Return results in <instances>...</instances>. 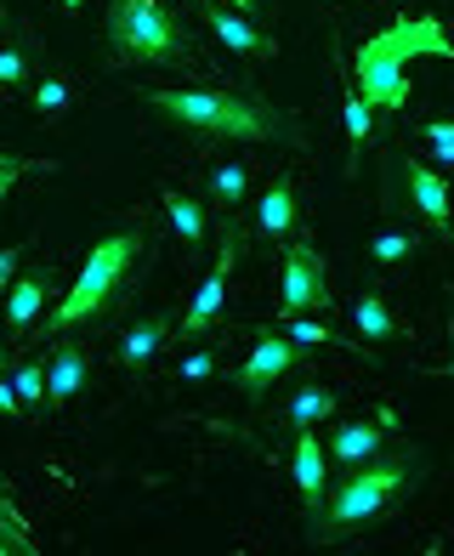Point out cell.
<instances>
[{"label":"cell","mask_w":454,"mask_h":556,"mask_svg":"<svg viewBox=\"0 0 454 556\" xmlns=\"http://www.w3.org/2000/svg\"><path fill=\"white\" fill-rule=\"evenodd\" d=\"M0 522H12V528H23V522L12 517V500H7V494H0Z\"/></svg>","instance_id":"34"},{"label":"cell","mask_w":454,"mask_h":556,"mask_svg":"<svg viewBox=\"0 0 454 556\" xmlns=\"http://www.w3.org/2000/svg\"><path fill=\"white\" fill-rule=\"evenodd\" d=\"M392 199H403L409 211H420L443 239H454V188L449 176H438L420 160H392Z\"/></svg>","instance_id":"7"},{"label":"cell","mask_w":454,"mask_h":556,"mask_svg":"<svg viewBox=\"0 0 454 556\" xmlns=\"http://www.w3.org/2000/svg\"><path fill=\"white\" fill-rule=\"evenodd\" d=\"M29 403H23V392H17V381H0V415H23Z\"/></svg>","instance_id":"30"},{"label":"cell","mask_w":454,"mask_h":556,"mask_svg":"<svg viewBox=\"0 0 454 556\" xmlns=\"http://www.w3.org/2000/svg\"><path fill=\"white\" fill-rule=\"evenodd\" d=\"M137 256H142V227H119V233L97 239L86 267H80V278H74V290L63 295V307L46 318V330L68 336V330H80V324L103 318L114 307V295L125 290V278L137 273Z\"/></svg>","instance_id":"4"},{"label":"cell","mask_w":454,"mask_h":556,"mask_svg":"<svg viewBox=\"0 0 454 556\" xmlns=\"http://www.w3.org/2000/svg\"><path fill=\"white\" fill-rule=\"evenodd\" d=\"M205 23H211V35L227 46V52H239V58H273V52H279V40L262 35L244 12L222 7V0H211V7H205Z\"/></svg>","instance_id":"11"},{"label":"cell","mask_w":454,"mask_h":556,"mask_svg":"<svg viewBox=\"0 0 454 556\" xmlns=\"http://www.w3.org/2000/svg\"><path fill=\"white\" fill-rule=\"evenodd\" d=\"M415 58H454V40L438 17H398L392 29L358 46V91L369 109H403L409 103V63Z\"/></svg>","instance_id":"3"},{"label":"cell","mask_w":454,"mask_h":556,"mask_svg":"<svg viewBox=\"0 0 454 556\" xmlns=\"http://www.w3.org/2000/svg\"><path fill=\"white\" fill-rule=\"evenodd\" d=\"M63 109H68V80H63V74L35 80V114H63Z\"/></svg>","instance_id":"24"},{"label":"cell","mask_w":454,"mask_h":556,"mask_svg":"<svg viewBox=\"0 0 454 556\" xmlns=\"http://www.w3.org/2000/svg\"><path fill=\"white\" fill-rule=\"evenodd\" d=\"M341 114H346V170H358V160H364V142L375 137V119H369V97L352 86L346 97H341Z\"/></svg>","instance_id":"16"},{"label":"cell","mask_w":454,"mask_h":556,"mask_svg":"<svg viewBox=\"0 0 454 556\" xmlns=\"http://www.w3.org/2000/svg\"><path fill=\"white\" fill-rule=\"evenodd\" d=\"M244 188H250V170L244 165H216L211 170V199H216L222 211H234L239 199H244Z\"/></svg>","instance_id":"21"},{"label":"cell","mask_w":454,"mask_h":556,"mask_svg":"<svg viewBox=\"0 0 454 556\" xmlns=\"http://www.w3.org/2000/svg\"><path fill=\"white\" fill-rule=\"evenodd\" d=\"M369 256L381 262V267L409 262V256H415V233H375V239H369Z\"/></svg>","instance_id":"23"},{"label":"cell","mask_w":454,"mask_h":556,"mask_svg":"<svg viewBox=\"0 0 454 556\" xmlns=\"http://www.w3.org/2000/svg\"><path fill=\"white\" fill-rule=\"evenodd\" d=\"M0 23H7V0H0Z\"/></svg>","instance_id":"37"},{"label":"cell","mask_w":454,"mask_h":556,"mask_svg":"<svg viewBox=\"0 0 454 556\" xmlns=\"http://www.w3.org/2000/svg\"><path fill=\"white\" fill-rule=\"evenodd\" d=\"M420 142L438 154V165H454V119H426L420 125Z\"/></svg>","instance_id":"25"},{"label":"cell","mask_w":454,"mask_h":556,"mask_svg":"<svg viewBox=\"0 0 454 556\" xmlns=\"http://www.w3.org/2000/svg\"><path fill=\"white\" fill-rule=\"evenodd\" d=\"M91 381V364H86V352L74 346V341H58L52 346V358H46V409H58V403H74L86 392Z\"/></svg>","instance_id":"12"},{"label":"cell","mask_w":454,"mask_h":556,"mask_svg":"<svg viewBox=\"0 0 454 556\" xmlns=\"http://www.w3.org/2000/svg\"><path fill=\"white\" fill-rule=\"evenodd\" d=\"M17 170H29V160H17V165H0V205H7V193L17 182Z\"/></svg>","instance_id":"32"},{"label":"cell","mask_w":454,"mask_h":556,"mask_svg":"<svg viewBox=\"0 0 454 556\" xmlns=\"http://www.w3.org/2000/svg\"><path fill=\"white\" fill-rule=\"evenodd\" d=\"M239 250H244V233H239V222H227V233H222V250H216V262H211V273H205V285H199V295L188 301V313H182V330L188 341L193 336H205L211 324L222 318V307H227V285H234V267H239Z\"/></svg>","instance_id":"8"},{"label":"cell","mask_w":454,"mask_h":556,"mask_svg":"<svg viewBox=\"0 0 454 556\" xmlns=\"http://www.w3.org/2000/svg\"><path fill=\"white\" fill-rule=\"evenodd\" d=\"M330 415H336V392H330V387H301V392L290 397V409H285V420L295 426V432H301V426L330 420Z\"/></svg>","instance_id":"19"},{"label":"cell","mask_w":454,"mask_h":556,"mask_svg":"<svg viewBox=\"0 0 454 556\" xmlns=\"http://www.w3.org/2000/svg\"><path fill=\"white\" fill-rule=\"evenodd\" d=\"M211 369H216V352L199 346V352H188V358H182V381H205Z\"/></svg>","instance_id":"29"},{"label":"cell","mask_w":454,"mask_h":556,"mask_svg":"<svg viewBox=\"0 0 454 556\" xmlns=\"http://www.w3.org/2000/svg\"><path fill=\"white\" fill-rule=\"evenodd\" d=\"M109 52L119 63H176L188 52L182 17L165 0H109Z\"/></svg>","instance_id":"5"},{"label":"cell","mask_w":454,"mask_h":556,"mask_svg":"<svg viewBox=\"0 0 454 556\" xmlns=\"http://www.w3.org/2000/svg\"><path fill=\"white\" fill-rule=\"evenodd\" d=\"M295 352H301V346H295L290 336L262 330L256 346H250V358L239 364V392H244V397H267L273 381H285V375L295 369Z\"/></svg>","instance_id":"9"},{"label":"cell","mask_w":454,"mask_h":556,"mask_svg":"<svg viewBox=\"0 0 454 556\" xmlns=\"http://www.w3.org/2000/svg\"><path fill=\"white\" fill-rule=\"evenodd\" d=\"M290 471H295V489H301V505H307V517H318V511H324V500H330V443H318L313 426H301V432H295Z\"/></svg>","instance_id":"10"},{"label":"cell","mask_w":454,"mask_h":556,"mask_svg":"<svg viewBox=\"0 0 454 556\" xmlns=\"http://www.w3.org/2000/svg\"><path fill=\"white\" fill-rule=\"evenodd\" d=\"M449 375H454V324H449Z\"/></svg>","instance_id":"36"},{"label":"cell","mask_w":454,"mask_h":556,"mask_svg":"<svg viewBox=\"0 0 454 556\" xmlns=\"http://www.w3.org/2000/svg\"><path fill=\"white\" fill-rule=\"evenodd\" d=\"M256 227H262V239H285L295 227V188L290 182H273L256 199Z\"/></svg>","instance_id":"14"},{"label":"cell","mask_w":454,"mask_h":556,"mask_svg":"<svg viewBox=\"0 0 454 556\" xmlns=\"http://www.w3.org/2000/svg\"><path fill=\"white\" fill-rule=\"evenodd\" d=\"M12 381H17V392H23V403H29V409H46V369H40V364H17Z\"/></svg>","instance_id":"26"},{"label":"cell","mask_w":454,"mask_h":556,"mask_svg":"<svg viewBox=\"0 0 454 556\" xmlns=\"http://www.w3.org/2000/svg\"><path fill=\"white\" fill-rule=\"evenodd\" d=\"M46 290H52V285H46V273H23L17 285L7 290V324H12V330H29V324L40 318Z\"/></svg>","instance_id":"15"},{"label":"cell","mask_w":454,"mask_h":556,"mask_svg":"<svg viewBox=\"0 0 454 556\" xmlns=\"http://www.w3.org/2000/svg\"><path fill=\"white\" fill-rule=\"evenodd\" d=\"M23 80H29V58L7 46V52H0V86H23Z\"/></svg>","instance_id":"27"},{"label":"cell","mask_w":454,"mask_h":556,"mask_svg":"<svg viewBox=\"0 0 454 556\" xmlns=\"http://www.w3.org/2000/svg\"><path fill=\"white\" fill-rule=\"evenodd\" d=\"M17 262H23V250H17V244H7V250H0V290L12 285V273H17Z\"/></svg>","instance_id":"31"},{"label":"cell","mask_w":454,"mask_h":556,"mask_svg":"<svg viewBox=\"0 0 454 556\" xmlns=\"http://www.w3.org/2000/svg\"><path fill=\"white\" fill-rule=\"evenodd\" d=\"M148 109L188 125L199 137H234V142H301V125L262 103V97L250 91H227V86H199V91H176V86H160L148 91Z\"/></svg>","instance_id":"1"},{"label":"cell","mask_w":454,"mask_h":556,"mask_svg":"<svg viewBox=\"0 0 454 556\" xmlns=\"http://www.w3.org/2000/svg\"><path fill=\"white\" fill-rule=\"evenodd\" d=\"M285 336H290L295 346H336V336H330V324H324V318H307V313H295V318H285Z\"/></svg>","instance_id":"22"},{"label":"cell","mask_w":454,"mask_h":556,"mask_svg":"<svg viewBox=\"0 0 454 556\" xmlns=\"http://www.w3.org/2000/svg\"><path fill=\"white\" fill-rule=\"evenodd\" d=\"M415 471H420V454H409V448L369 454V460H358V466L341 477V489H330L324 511L307 517V534H313L318 545H336V540H346V534H358L364 522H375L403 489L415 483Z\"/></svg>","instance_id":"2"},{"label":"cell","mask_w":454,"mask_h":556,"mask_svg":"<svg viewBox=\"0 0 454 556\" xmlns=\"http://www.w3.org/2000/svg\"><path fill=\"white\" fill-rule=\"evenodd\" d=\"M222 7H234V12H244V17H256V12H262V0H222Z\"/></svg>","instance_id":"33"},{"label":"cell","mask_w":454,"mask_h":556,"mask_svg":"<svg viewBox=\"0 0 454 556\" xmlns=\"http://www.w3.org/2000/svg\"><path fill=\"white\" fill-rule=\"evenodd\" d=\"M58 7H63V12H80V7H86V0H58Z\"/></svg>","instance_id":"35"},{"label":"cell","mask_w":454,"mask_h":556,"mask_svg":"<svg viewBox=\"0 0 454 556\" xmlns=\"http://www.w3.org/2000/svg\"><path fill=\"white\" fill-rule=\"evenodd\" d=\"M165 336H171V324H165V318H142L137 330L119 341V364H125V369H142V364L165 346Z\"/></svg>","instance_id":"17"},{"label":"cell","mask_w":454,"mask_h":556,"mask_svg":"<svg viewBox=\"0 0 454 556\" xmlns=\"http://www.w3.org/2000/svg\"><path fill=\"white\" fill-rule=\"evenodd\" d=\"M381 438H387L381 420H341L330 432V454L341 466H358V460H369V454H381Z\"/></svg>","instance_id":"13"},{"label":"cell","mask_w":454,"mask_h":556,"mask_svg":"<svg viewBox=\"0 0 454 556\" xmlns=\"http://www.w3.org/2000/svg\"><path fill=\"white\" fill-rule=\"evenodd\" d=\"M0 358H7V352H0Z\"/></svg>","instance_id":"38"},{"label":"cell","mask_w":454,"mask_h":556,"mask_svg":"<svg viewBox=\"0 0 454 556\" xmlns=\"http://www.w3.org/2000/svg\"><path fill=\"white\" fill-rule=\"evenodd\" d=\"M165 216H171V227H176V239H182V244H205L211 222H205V211H199V199L165 193Z\"/></svg>","instance_id":"18"},{"label":"cell","mask_w":454,"mask_h":556,"mask_svg":"<svg viewBox=\"0 0 454 556\" xmlns=\"http://www.w3.org/2000/svg\"><path fill=\"white\" fill-rule=\"evenodd\" d=\"M352 324H358L364 341H398V318L387 313L381 295H358V307H352Z\"/></svg>","instance_id":"20"},{"label":"cell","mask_w":454,"mask_h":556,"mask_svg":"<svg viewBox=\"0 0 454 556\" xmlns=\"http://www.w3.org/2000/svg\"><path fill=\"white\" fill-rule=\"evenodd\" d=\"M295 313H330V273H324L313 239H295L279 267V318H295Z\"/></svg>","instance_id":"6"},{"label":"cell","mask_w":454,"mask_h":556,"mask_svg":"<svg viewBox=\"0 0 454 556\" xmlns=\"http://www.w3.org/2000/svg\"><path fill=\"white\" fill-rule=\"evenodd\" d=\"M0 556H35V540H29V528H0Z\"/></svg>","instance_id":"28"}]
</instances>
